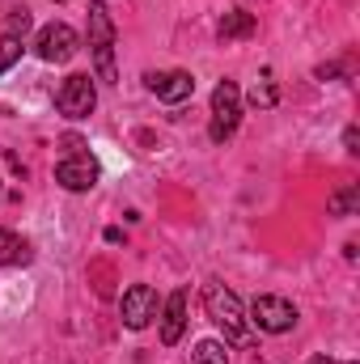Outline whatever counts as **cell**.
<instances>
[{
	"instance_id": "1",
	"label": "cell",
	"mask_w": 360,
	"mask_h": 364,
	"mask_svg": "<svg viewBox=\"0 0 360 364\" xmlns=\"http://www.w3.org/2000/svg\"><path fill=\"white\" fill-rule=\"evenodd\" d=\"M203 309L225 331L229 343H250V335H246V309H242V301H238L233 288H225L221 279H208L203 284Z\"/></svg>"
},
{
	"instance_id": "2",
	"label": "cell",
	"mask_w": 360,
	"mask_h": 364,
	"mask_svg": "<svg viewBox=\"0 0 360 364\" xmlns=\"http://www.w3.org/2000/svg\"><path fill=\"white\" fill-rule=\"evenodd\" d=\"M90 55H93L97 81L115 85L119 81V68H115V21H110V13H106L102 0L90 4Z\"/></svg>"
},
{
	"instance_id": "3",
	"label": "cell",
	"mask_w": 360,
	"mask_h": 364,
	"mask_svg": "<svg viewBox=\"0 0 360 364\" xmlns=\"http://www.w3.org/2000/svg\"><path fill=\"white\" fill-rule=\"evenodd\" d=\"M238 123H242V90H238V81H221L212 90V123H208V136L216 144H225L238 132Z\"/></svg>"
},
{
	"instance_id": "4",
	"label": "cell",
	"mask_w": 360,
	"mask_h": 364,
	"mask_svg": "<svg viewBox=\"0 0 360 364\" xmlns=\"http://www.w3.org/2000/svg\"><path fill=\"white\" fill-rule=\"evenodd\" d=\"M34 51H38V60H43V64H68V60L81 51V34H77L68 21H51V26H43V30H38Z\"/></svg>"
},
{
	"instance_id": "5",
	"label": "cell",
	"mask_w": 360,
	"mask_h": 364,
	"mask_svg": "<svg viewBox=\"0 0 360 364\" xmlns=\"http://www.w3.org/2000/svg\"><path fill=\"white\" fill-rule=\"evenodd\" d=\"M250 322L263 331V335H288L297 326V305L288 296H255L250 301Z\"/></svg>"
},
{
	"instance_id": "6",
	"label": "cell",
	"mask_w": 360,
	"mask_h": 364,
	"mask_svg": "<svg viewBox=\"0 0 360 364\" xmlns=\"http://www.w3.org/2000/svg\"><path fill=\"white\" fill-rule=\"evenodd\" d=\"M55 106H60L64 119H90L93 106H97V85H93V77L73 73V77L60 85V93H55Z\"/></svg>"
},
{
	"instance_id": "7",
	"label": "cell",
	"mask_w": 360,
	"mask_h": 364,
	"mask_svg": "<svg viewBox=\"0 0 360 364\" xmlns=\"http://www.w3.org/2000/svg\"><path fill=\"white\" fill-rule=\"evenodd\" d=\"M119 314H123V326H127V331H144V326L162 314L157 292H153L149 284H132V288L123 292V301H119Z\"/></svg>"
},
{
	"instance_id": "8",
	"label": "cell",
	"mask_w": 360,
	"mask_h": 364,
	"mask_svg": "<svg viewBox=\"0 0 360 364\" xmlns=\"http://www.w3.org/2000/svg\"><path fill=\"white\" fill-rule=\"evenodd\" d=\"M55 182L64 191H90L93 182H97V161H93L90 153H73V157H64L55 166Z\"/></svg>"
},
{
	"instance_id": "9",
	"label": "cell",
	"mask_w": 360,
	"mask_h": 364,
	"mask_svg": "<svg viewBox=\"0 0 360 364\" xmlns=\"http://www.w3.org/2000/svg\"><path fill=\"white\" fill-rule=\"evenodd\" d=\"M144 85L157 93L162 102L179 106V102H186V97L195 93V77H191V73H182V68H174V73H149V77H144Z\"/></svg>"
},
{
	"instance_id": "10",
	"label": "cell",
	"mask_w": 360,
	"mask_h": 364,
	"mask_svg": "<svg viewBox=\"0 0 360 364\" xmlns=\"http://www.w3.org/2000/svg\"><path fill=\"white\" fill-rule=\"evenodd\" d=\"M182 331H186V292H170L166 296V305H162V343L166 348H174L182 339Z\"/></svg>"
},
{
	"instance_id": "11",
	"label": "cell",
	"mask_w": 360,
	"mask_h": 364,
	"mask_svg": "<svg viewBox=\"0 0 360 364\" xmlns=\"http://www.w3.org/2000/svg\"><path fill=\"white\" fill-rule=\"evenodd\" d=\"M255 13H246V9H229L225 17H221V26H216V34L225 38V43H233V38H250L255 34Z\"/></svg>"
},
{
	"instance_id": "12",
	"label": "cell",
	"mask_w": 360,
	"mask_h": 364,
	"mask_svg": "<svg viewBox=\"0 0 360 364\" xmlns=\"http://www.w3.org/2000/svg\"><path fill=\"white\" fill-rule=\"evenodd\" d=\"M26 259H30V246H26L17 233L0 229V267H9V263H26Z\"/></svg>"
},
{
	"instance_id": "13",
	"label": "cell",
	"mask_w": 360,
	"mask_h": 364,
	"mask_svg": "<svg viewBox=\"0 0 360 364\" xmlns=\"http://www.w3.org/2000/svg\"><path fill=\"white\" fill-rule=\"evenodd\" d=\"M327 208H331V216H352L360 208V186H344V191H335L331 199H327Z\"/></svg>"
},
{
	"instance_id": "14",
	"label": "cell",
	"mask_w": 360,
	"mask_h": 364,
	"mask_svg": "<svg viewBox=\"0 0 360 364\" xmlns=\"http://www.w3.org/2000/svg\"><path fill=\"white\" fill-rule=\"evenodd\" d=\"M191 364H229V356H225V343H216V339H199V343H195V356H191Z\"/></svg>"
},
{
	"instance_id": "15",
	"label": "cell",
	"mask_w": 360,
	"mask_h": 364,
	"mask_svg": "<svg viewBox=\"0 0 360 364\" xmlns=\"http://www.w3.org/2000/svg\"><path fill=\"white\" fill-rule=\"evenodd\" d=\"M21 51H26V47H21V38H13V34H0V77H4V73H9V68L21 60Z\"/></svg>"
},
{
	"instance_id": "16",
	"label": "cell",
	"mask_w": 360,
	"mask_h": 364,
	"mask_svg": "<svg viewBox=\"0 0 360 364\" xmlns=\"http://www.w3.org/2000/svg\"><path fill=\"white\" fill-rule=\"evenodd\" d=\"M250 106H275V85H255L250 90Z\"/></svg>"
},
{
	"instance_id": "17",
	"label": "cell",
	"mask_w": 360,
	"mask_h": 364,
	"mask_svg": "<svg viewBox=\"0 0 360 364\" xmlns=\"http://www.w3.org/2000/svg\"><path fill=\"white\" fill-rule=\"evenodd\" d=\"M26 30H30V13H26V9H17V13H13V26H9V34L17 38V34H26Z\"/></svg>"
},
{
	"instance_id": "18",
	"label": "cell",
	"mask_w": 360,
	"mask_h": 364,
	"mask_svg": "<svg viewBox=\"0 0 360 364\" xmlns=\"http://www.w3.org/2000/svg\"><path fill=\"white\" fill-rule=\"evenodd\" d=\"M356 144H360V132L356 127H348V132H344V149H348V153H360Z\"/></svg>"
},
{
	"instance_id": "19",
	"label": "cell",
	"mask_w": 360,
	"mask_h": 364,
	"mask_svg": "<svg viewBox=\"0 0 360 364\" xmlns=\"http://www.w3.org/2000/svg\"><path fill=\"white\" fill-rule=\"evenodd\" d=\"M339 73H344L339 64H322V68H318V81H327V77H339Z\"/></svg>"
},
{
	"instance_id": "20",
	"label": "cell",
	"mask_w": 360,
	"mask_h": 364,
	"mask_svg": "<svg viewBox=\"0 0 360 364\" xmlns=\"http://www.w3.org/2000/svg\"><path fill=\"white\" fill-rule=\"evenodd\" d=\"M314 364H335L331 356H314Z\"/></svg>"
},
{
	"instance_id": "21",
	"label": "cell",
	"mask_w": 360,
	"mask_h": 364,
	"mask_svg": "<svg viewBox=\"0 0 360 364\" xmlns=\"http://www.w3.org/2000/svg\"><path fill=\"white\" fill-rule=\"evenodd\" d=\"M60 4H64V0H60Z\"/></svg>"
}]
</instances>
